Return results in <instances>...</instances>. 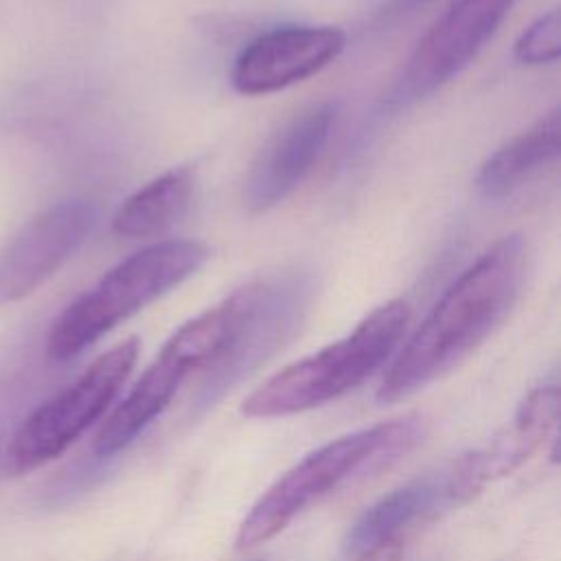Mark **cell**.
<instances>
[{
  "instance_id": "13",
  "label": "cell",
  "mask_w": 561,
  "mask_h": 561,
  "mask_svg": "<svg viewBox=\"0 0 561 561\" xmlns=\"http://www.w3.org/2000/svg\"><path fill=\"white\" fill-rule=\"evenodd\" d=\"M559 145L561 116L559 110H552L482 162L476 175L478 191L486 199H500L513 193L559 156Z\"/></svg>"
},
{
  "instance_id": "8",
  "label": "cell",
  "mask_w": 561,
  "mask_h": 561,
  "mask_svg": "<svg viewBox=\"0 0 561 561\" xmlns=\"http://www.w3.org/2000/svg\"><path fill=\"white\" fill-rule=\"evenodd\" d=\"M515 0H451L414 46L392 99L421 101L460 75L495 35Z\"/></svg>"
},
{
  "instance_id": "17",
  "label": "cell",
  "mask_w": 561,
  "mask_h": 561,
  "mask_svg": "<svg viewBox=\"0 0 561 561\" xmlns=\"http://www.w3.org/2000/svg\"><path fill=\"white\" fill-rule=\"evenodd\" d=\"M357 561H401V541L390 539L383 541L357 557Z\"/></svg>"
},
{
  "instance_id": "15",
  "label": "cell",
  "mask_w": 561,
  "mask_h": 561,
  "mask_svg": "<svg viewBox=\"0 0 561 561\" xmlns=\"http://www.w3.org/2000/svg\"><path fill=\"white\" fill-rule=\"evenodd\" d=\"M193 188L195 175L188 167L160 173L118 206L112 230L125 239H149L167 232L188 210Z\"/></svg>"
},
{
  "instance_id": "11",
  "label": "cell",
  "mask_w": 561,
  "mask_h": 561,
  "mask_svg": "<svg viewBox=\"0 0 561 561\" xmlns=\"http://www.w3.org/2000/svg\"><path fill=\"white\" fill-rule=\"evenodd\" d=\"M344 46L346 35L335 26H278L241 48L230 83L239 94H272L318 75L340 57Z\"/></svg>"
},
{
  "instance_id": "3",
  "label": "cell",
  "mask_w": 561,
  "mask_h": 561,
  "mask_svg": "<svg viewBox=\"0 0 561 561\" xmlns=\"http://www.w3.org/2000/svg\"><path fill=\"white\" fill-rule=\"evenodd\" d=\"M206 259L208 248L195 239H167L129 254L57 316L46 340L48 357L55 362L77 357L191 278Z\"/></svg>"
},
{
  "instance_id": "16",
  "label": "cell",
  "mask_w": 561,
  "mask_h": 561,
  "mask_svg": "<svg viewBox=\"0 0 561 561\" xmlns=\"http://www.w3.org/2000/svg\"><path fill=\"white\" fill-rule=\"evenodd\" d=\"M561 50L559 11L552 9L539 15L515 42V57L526 66L554 64Z\"/></svg>"
},
{
  "instance_id": "5",
  "label": "cell",
  "mask_w": 561,
  "mask_h": 561,
  "mask_svg": "<svg viewBox=\"0 0 561 561\" xmlns=\"http://www.w3.org/2000/svg\"><path fill=\"white\" fill-rule=\"evenodd\" d=\"M254 283L232 291L219 305L184 322L162 346L156 359L136 379L123 401L110 412L94 438L99 456L125 449L175 397L182 381L197 368H208L234 342L250 309Z\"/></svg>"
},
{
  "instance_id": "1",
  "label": "cell",
  "mask_w": 561,
  "mask_h": 561,
  "mask_svg": "<svg viewBox=\"0 0 561 561\" xmlns=\"http://www.w3.org/2000/svg\"><path fill=\"white\" fill-rule=\"evenodd\" d=\"M526 267L528 250L519 234L491 243L443 291L392 357L377 399L381 403L405 399L478 348L517 302Z\"/></svg>"
},
{
  "instance_id": "14",
  "label": "cell",
  "mask_w": 561,
  "mask_h": 561,
  "mask_svg": "<svg viewBox=\"0 0 561 561\" xmlns=\"http://www.w3.org/2000/svg\"><path fill=\"white\" fill-rule=\"evenodd\" d=\"M559 419V386L546 381L535 386L519 403L513 425L489 447L476 449L486 480H495L524 465L554 430Z\"/></svg>"
},
{
  "instance_id": "6",
  "label": "cell",
  "mask_w": 561,
  "mask_h": 561,
  "mask_svg": "<svg viewBox=\"0 0 561 561\" xmlns=\"http://www.w3.org/2000/svg\"><path fill=\"white\" fill-rule=\"evenodd\" d=\"M140 342L127 337L99 355L72 383L35 408L4 447L2 469L18 478L61 456L112 405L127 381Z\"/></svg>"
},
{
  "instance_id": "2",
  "label": "cell",
  "mask_w": 561,
  "mask_h": 561,
  "mask_svg": "<svg viewBox=\"0 0 561 561\" xmlns=\"http://www.w3.org/2000/svg\"><path fill=\"white\" fill-rule=\"evenodd\" d=\"M423 436L421 419L403 416L344 434L307 454L250 508L237 533L248 550L274 539L296 515L348 480L379 471L408 454Z\"/></svg>"
},
{
  "instance_id": "4",
  "label": "cell",
  "mask_w": 561,
  "mask_h": 561,
  "mask_svg": "<svg viewBox=\"0 0 561 561\" xmlns=\"http://www.w3.org/2000/svg\"><path fill=\"white\" fill-rule=\"evenodd\" d=\"M410 320L403 300H388L373 309L342 340L285 366L259 386L241 405L252 419L289 416L357 388L397 351Z\"/></svg>"
},
{
  "instance_id": "12",
  "label": "cell",
  "mask_w": 561,
  "mask_h": 561,
  "mask_svg": "<svg viewBox=\"0 0 561 561\" xmlns=\"http://www.w3.org/2000/svg\"><path fill=\"white\" fill-rule=\"evenodd\" d=\"M335 116L337 107L331 101L311 103L267 140L243 186V202L250 213L278 206L302 184L331 138Z\"/></svg>"
},
{
  "instance_id": "10",
  "label": "cell",
  "mask_w": 561,
  "mask_h": 561,
  "mask_svg": "<svg viewBox=\"0 0 561 561\" xmlns=\"http://www.w3.org/2000/svg\"><path fill=\"white\" fill-rule=\"evenodd\" d=\"M484 484L476 454H465L443 471L416 478L368 506L348 528L344 546L348 552L362 554L383 541L399 539L405 528L469 502Z\"/></svg>"
},
{
  "instance_id": "9",
  "label": "cell",
  "mask_w": 561,
  "mask_h": 561,
  "mask_svg": "<svg viewBox=\"0 0 561 561\" xmlns=\"http://www.w3.org/2000/svg\"><path fill=\"white\" fill-rule=\"evenodd\" d=\"M96 217L90 199H66L28 219L0 250V305L44 285L85 243Z\"/></svg>"
},
{
  "instance_id": "7",
  "label": "cell",
  "mask_w": 561,
  "mask_h": 561,
  "mask_svg": "<svg viewBox=\"0 0 561 561\" xmlns=\"http://www.w3.org/2000/svg\"><path fill=\"white\" fill-rule=\"evenodd\" d=\"M307 309V283L300 276L254 283V298L230 348L213 362L193 399V412L213 408L230 388L259 368L298 329Z\"/></svg>"
},
{
  "instance_id": "18",
  "label": "cell",
  "mask_w": 561,
  "mask_h": 561,
  "mask_svg": "<svg viewBox=\"0 0 561 561\" xmlns=\"http://www.w3.org/2000/svg\"><path fill=\"white\" fill-rule=\"evenodd\" d=\"M410 2H414V4H419V2H427V0H410Z\"/></svg>"
}]
</instances>
